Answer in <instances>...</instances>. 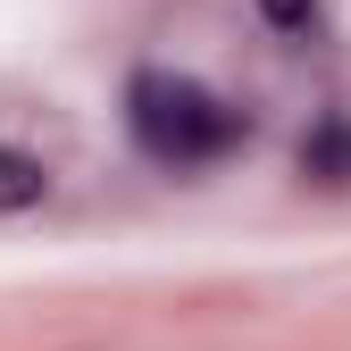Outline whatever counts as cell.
I'll return each instance as SVG.
<instances>
[{
	"label": "cell",
	"instance_id": "cell-1",
	"mask_svg": "<svg viewBox=\"0 0 351 351\" xmlns=\"http://www.w3.org/2000/svg\"><path fill=\"white\" fill-rule=\"evenodd\" d=\"M125 125H134L143 159H159V167H209L217 151H234L251 134L243 109H226L209 84L167 75V67H143L125 84Z\"/></svg>",
	"mask_w": 351,
	"mask_h": 351
},
{
	"label": "cell",
	"instance_id": "cell-4",
	"mask_svg": "<svg viewBox=\"0 0 351 351\" xmlns=\"http://www.w3.org/2000/svg\"><path fill=\"white\" fill-rule=\"evenodd\" d=\"M310 9H318V0H259V17H268L276 34H301V25H310Z\"/></svg>",
	"mask_w": 351,
	"mask_h": 351
},
{
	"label": "cell",
	"instance_id": "cell-2",
	"mask_svg": "<svg viewBox=\"0 0 351 351\" xmlns=\"http://www.w3.org/2000/svg\"><path fill=\"white\" fill-rule=\"evenodd\" d=\"M301 176H310V184H326V193L351 184V117H343V109H326L310 134H301Z\"/></svg>",
	"mask_w": 351,
	"mask_h": 351
},
{
	"label": "cell",
	"instance_id": "cell-3",
	"mask_svg": "<svg viewBox=\"0 0 351 351\" xmlns=\"http://www.w3.org/2000/svg\"><path fill=\"white\" fill-rule=\"evenodd\" d=\"M42 193H51V167H42L34 151H17V143H0V217L34 209Z\"/></svg>",
	"mask_w": 351,
	"mask_h": 351
}]
</instances>
